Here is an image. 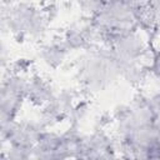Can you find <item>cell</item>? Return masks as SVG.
I'll list each match as a JSON object with an SVG mask.
<instances>
[{
  "mask_svg": "<svg viewBox=\"0 0 160 160\" xmlns=\"http://www.w3.org/2000/svg\"><path fill=\"white\" fill-rule=\"evenodd\" d=\"M46 12L31 1L15 5H2L1 24L12 35L36 40L40 39L48 28Z\"/></svg>",
  "mask_w": 160,
  "mask_h": 160,
  "instance_id": "3",
  "label": "cell"
},
{
  "mask_svg": "<svg viewBox=\"0 0 160 160\" xmlns=\"http://www.w3.org/2000/svg\"><path fill=\"white\" fill-rule=\"evenodd\" d=\"M29 78L14 72L4 78L0 91V121L16 119L22 101L26 100V88Z\"/></svg>",
  "mask_w": 160,
  "mask_h": 160,
  "instance_id": "6",
  "label": "cell"
},
{
  "mask_svg": "<svg viewBox=\"0 0 160 160\" xmlns=\"http://www.w3.org/2000/svg\"><path fill=\"white\" fill-rule=\"evenodd\" d=\"M128 1L131 5H134L135 8H138V9H142L148 2V0H128Z\"/></svg>",
  "mask_w": 160,
  "mask_h": 160,
  "instance_id": "18",
  "label": "cell"
},
{
  "mask_svg": "<svg viewBox=\"0 0 160 160\" xmlns=\"http://www.w3.org/2000/svg\"><path fill=\"white\" fill-rule=\"evenodd\" d=\"M2 5H15L19 2H24V1H31V0H1Z\"/></svg>",
  "mask_w": 160,
  "mask_h": 160,
  "instance_id": "19",
  "label": "cell"
},
{
  "mask_svg": "<svg viewBox=\"0 0 160 160\" xmlns=\"http://www.w3.org/2000/svg\"><path fill=\"white\" fill-rule=\"evenodd\" d=\"M106 46L112 51L118 64L141 61L148 51V41L139 29L112 38Z\"/></svg>",
  "mask_w": 160,
  "mask_h": 160,
  "instance_id": "7",
  "label": "cell"
},
{
  "mask_svg": "<svg viewBox=\"0 0 160 160\" xmlns=\"http://www.w3.org/2000/svg\"><path fill=\"white\" fill-rule=\"evenodd\" d=\"M91 19L105 44L115 36L139 29V25H141L140 9L131 5L128 0H110L105 2L101 10Z\"/></svg>",
  "mask_w": 160,
  "mask_h": 160,
  "instance_id": "2",
  "label": "cell"
},
{
  "mask_svg": "<svg viewBox=\"0 0 160 160\" xmlns=\"http://www.w3.org/2000/svg\"><path fill=\"white\" fill-rule=\"evenodd\" d=\"M140 22L151 28L160 26V0H148L146 5L140 9Z\"/></svg>",
  "mask_w": 160,
  "mask_h": 160,
  "instance_id": "13",
  "label": "cell"
},
{
  "mask_svg": "<svg viewBox=\"0 0 160 160\" xmlns=\"http://www.w3.org/2000/svg\"><path fill=\"white\" fill-rule=\"evenodd\" d=\"M151 70L158 78H160V50L154 51V58L151 61Z\"/></svg>",
  "mask_w": 160,
  "mask_h": 160,
  "instance_id": "17",
  "label": "cell"
},
{
  "mask_svg": "<svg viewBox=\"0 0 160 160\" xmlns=\"http://www.w3.org/2000/svg\"><path fill=\"white\" fill-rule=\"evenodd\" d=\"M82 14L88 18H94L104 6L101 0H75Z\"/></svg>",
  "mask_w": 160,
  "mask_h": 160,
  "instance_id": "14",
  "label": "cell"
},
{
  "mask_svg": "<svg viewBox=\"0 0 160 160\" xmlns=\"http://www.w3.org/2000/svg\"><path fill=\"white\" fill-rule=\"evenodd\" d=\"M145 100L148 101L151 111L154 112V116L158 121H160V91L149 96V98H145Z\"/></svg>",
  "mask_w": 160,
  "mask_h": 160,
  "instance_id": "15",
  "label": "cell"
},
{
  "mask_svg": "<svg viewBox=\"0 0 160 160\" xmlns=\"http://www.w3.org/2000/svg\"><path fill=\"white\" fill-rule=\"evenodd\" d=\"M149 159H160V121H159V128H158L155 140L149 152Z\"/></svg>",
  "mask_w": 160,
  "mask_h": 160,
  "instance_id": "16",
  "label": "cell"
},
{
  "mask_svg": "<svg viewBox=\"0 0 160 160\" xmlns=\"http://www.w3.org/2000/svg\"><path fill=\"white\" fill-rule=\"evenodd\" d=\"M100 38V34L91 18L85 16L82 20L72 22L64 32L61 41L71 50H84L91 48L92 41Z\"/></svg>",
  "mask_w": 160,
  "mask_h": 160,
  "instance_id": "9",
  "label": "cell"
},
{
  "mask_svg": "<svg viewBox=\"0 0 160 160\" xmlns=\"http://www.w3.org/2000/svg\"><path fill=\"white\" fill-rule=\"evenodd\" d=\"M45 130L42 120H9L0 121V134L2 144L26 150H34L40 134Z\"/></svg>",
  "mask_w": 160,
  "mask_h": 160,
  "instance_id": "5",
  "label": "cell"
},
{
  "mask_svg": "<svg viewBox=\"0 0 160 160\" xmlns=\"http://www.w3.org/2000/svg\"><path fill=\"white\" fill-rule=\"evenodd\" d=\"M60 140L61 134L45 129L39 136V140L32 150L31 159H54Z\"/></svg>",
  "mask_w": 160,
  "mask_h": 160,
  "instance_id": "11",
  "label": "cell"
},
{
  "mask_svg": "<svg viewBox=\"0 0 160 160\" xmlns=\"http://www.w3.org/2000/svg\"><path fill=\"white\" fill-rule=\"evenodd\" d=\"M101 1H102V2L105 4V2H108V1H110V0H101Z\"/></svg>",
  "mask_w": 160,
  "mask_h": 160,
  "instance_id": "20",
  "label": "cell"
},
{
  "mask_svg": "<svg viewBox=\"0 0 160 160\" xmlns=\"http://www.w3.org/2000/svg\"><path fill=\"white\" fill-rule=\"evenodd\" d=\"M116 140L104 130L82 135L81 159H111L118 154Z\"/></svg>",
  "mask_w": 160,
  "mask_h": 160,
  "instance_id": "8",
  "label": "cell"
},
{
  "mask_svg": "<svg viewBox=\"0 0 160 160\" xmlns=\"http://www.w3.org/2000/svg\"><path fill=\"white\" fill-rule=\"evenodd\" d=\"M156 121L145 99L121 108L114 118V132L116 141L126 140L138 129Z\"/></svg>",
  "mask_w": 160,
  "mask_h": 160,
  "instance_id": "4",
  "label": "cell"
},
{
  "mask_svg": "<svg viewBox=\"0 0 160 160\" xmlns=\"http://www.w3.org/2000/svg\"><path fill=\"white\" fill-rule=\"evenodd\" d=\"M78 60L79 81L89 91L99 92L120 78L118 61L108 46L89 48Z\"/></svg>",
  "mask_w": 160,
  "mask_h": 160,
  "instance_id": "1",
  "label": "cell"
},
{
  "mask_svg": "<svg viewBox=\"0 0 160 160\" xmlns=\"http://www.w3.org/2000/svg\"><path fill=\"white\" fill-rule=\"evenodd\" d=\"M55 94L56 91L48 79L40 75L29 76L26 88V100H29L32 105L44 108L54 99Z\"/></svg>",
  "mask_w": 160,
  "mask_h": 160,
  "instance_id": "10",
  "label": "cell"
},
{
  "mask_svg": "<svg viewBox=\"0 0 160 160\" xmlns=\"http://www.w3.org/2000/svg\"><path fill=\"white\" fill-rule=\"evenodd\" d=\"M69 51L70 50L65 46V44L61 40H59L44 44L39 50V56L48 66L56 68L62 64Z\"/></svg>",
  "mask_w": 160,
  "mask_h": 160,
  "instance_id": "12",
  "label": "cell"
}]
</instances>
